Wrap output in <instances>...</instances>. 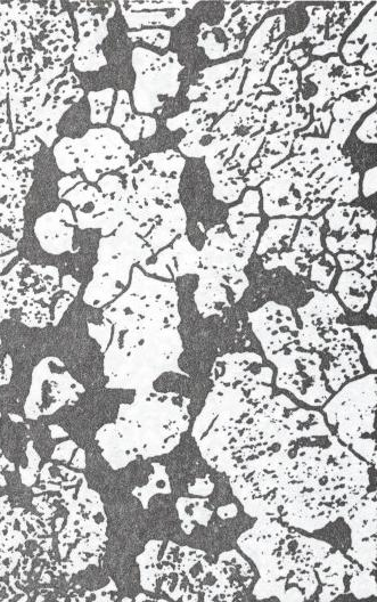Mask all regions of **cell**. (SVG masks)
Instances as JSON below:
<instances>
[{
	"label": "cell",
	"instance_id": "cell-1",
	"mask_svg": "<svg viewBox=\"0 0 377 602\" xmlns=\"http://www.w3.org/2000/svg\"><path fill=\"white\" fill-rule=\"evenodd\" d=\"M237 544L257 565L261 577L253 596L258 600L310 599L319 587L315 566L333 550V545L306 538L267 517L258 518Z\"/></svg>",
	"mask_w": 377,
	"mask_h": 602
},
{
	"label": "cell",
	"instance_id": "cell-2",
	"mask_svg": "<svg viewBox=\"0 0 377 602\" xmlns=\"http://www.w3.org/2000/svg\"><path fill=\"white\" fill-rule=\"evenodd\" d=\"M248 320L266 359L277 369L276 387L313 408H322L332 397L324 377V362L321 355L300 348L299 324L292 309L268 301L250 312Z\"/></svg>",
	"mask_w": 377,
	"mask_h": 602
},
{
	"label": "cell",
	"instance_id": "cell-3",
	"mask_svg": "<svg viewBox=\"0 0 377 602\" xmlns=\"http://www.w3.org/2000/svg\"><path fill=\"white\" fill-rule=\"evenodd\" d=\"M308 292L313 297L297 311L301 321L299 345L302 351L322 356L327 387L336 393L347 382L365 376L362 351L350 324L343 320L347 313L333 292Z\"/></svg>",
	"mask_w": 377,
	"mask_h": 602
},
{
	"label": "cell",
	"instance_id": "cell-4",
	"mask_svg": "<svg viewBox=\"0 0 377 602\" xmlns=\"http://www.w3.org/2000/svg\"><path fill=\"white\" fill-rule=\"evenodd\" d=\"M191 400L178 393H160L155 388L136 392L135 401L121 404L116 425L133 460L168 454L190 427Z\"/></svg>",
	"mask_w": 377,
	"mask_h": 602
},
{
	"label": "cell",
	"instance_id": "cell-5",
	"mask_svg": "<svg viewBox=\"0 0 377 602\" xmlns=\"http://www.w3.org/2000/svg\"><path fill=\"white\" fill-rule=\"evenodd\" d=\"M252 252L242 248L226 224H218L206 232V241L200 250L199 287L195 304L203 319L223 316L226 309L239 303L250 281L244 270Z\"/></svg>",
	"mask_w": 377,
	"mask_h": 602
},
{
	"label": "cell",
	"instance_id": "cell-6",
	"mask_svg": "<svg viewBox=\"0 0 377 602\" xmlns=\"http://www.w3.org/2000/svg\"><path fill=\"white\" fill-rule=\"evenodd\" d=\"M178 292L174 282L147 276L134 266L130 286L104 312L116 330H162L178 328Z\"/></svg>",
	"mask_w": 377,
	"mask_h": 602
},
{
	"label": "cell",
	"instance_id": "cell-7",
	"mask_svg": "<svg viewBox=\"0 0 377 602\" xmlns=\"http://www.w3.org/2000/svg\"><path fill=\"white\" fill-rule=\"evenodd\" d=\"M376 374L344 384L323 406L325 421L339 441L376 469Z\"/></svg>",
	"mask_w": 377,
	"mask_h": 602
},
{
	"label": "cell",
	"instance_id": "cell-8",
	"mask_svg": "<svg viewBox=\"0 0 377 602\" xmlns=\"http://www.w3.org/2000/svg\"><path fill=\"white\" fill-rule=\"evenodd\" d=\"M54 158L62 173L72 175L83 170L90 183L104 175L129 167L135 150L114 128H90L83 137H63L54 146Z\"/></svg>",
	"mask_w": 377,
	"mask_h": 602
},
{
	"label": "cell",
	"instance_id": "cell-9",
	"mask_svg": "<svg viewBox=\"0 0 377 602\" xmlns=\"http://www.w3.org/2000/svg\"><path fill=\"white\" fill-rule=\"evenodd\" d=\"M131 64L136 73L131 101L139 115H153L178 95L180 73L185 67L176 53L159 54L139 46L131 54Z\"/></svg>",
	"mask_w": 377,
	"mask_h": 602
},
{
	"label": "cell",
	"instance_id": "cell-10",
	"mask_svg": "<svg viewBox=\"0 0 377 602\" xmlns=\"http://www.w3.org/2000/svg\"><path fill=\"white\" fill-rule=\"evenodd\" d=\"M324 218L329 226L324 241L330 254L350 252L362 259L372 258L373 250L376 254V219L372 211L332 203Z\"/></svg>",
	"mask_w": 377,
	"mask_h": 602
},
{
	"label": "cell",
	"instance_id": "cell-11",
	"mask_svg": "<svg viewBox=\"0 0 377 602\" xmlns=\"http://www.w3.org/2000/svg\"><path fill=\"white\" fill-rule=\"evenodd\" d=\"M259 186L262 210L269 218L307 217L318 202V183L310 175L274 168Z\"/></svg>",
	"mask_w": 377,
	"mask_h": 602
},
{
	"label": "cell",
	"instance_id": "cell-12",
	"mask_svg": "<svg viewBox=\"0 0 377 602\" xmlns=\"http://www.w3.org/2000/svg\"><path fill=\"white\" fill-rule=\"evenodd\" d=\"M325 218L319 215L315 218L302 217L299 227L289 251L280 254H266L262 256V266L265 270L272 271L278 267H285L293 275L308 278L311 263L324 254L322 229Z\"/></svg>",
	"mask_w": 377,
	"mask_h": 602
},
{
	"label": "cell",
	"instance_id": "cell-13",
	"mask_svg": "<svg viewBox=\"0 0 377 602\" xmlns=\"http://www.w3.org/2000/svg\"><path fill=\"white\" fill-rule=\"evenodd\" d=\"M351 530L347 557L368 572L376 571V491L366 493L342 517Z\"/></svg>",
	"mask_w": 377,
	"mask_h": 602
},
{
	"label": "cell",
	"instance_id": "cell-14",
	"mask_svg": "<svg viewBox=\"0 0 377 602\" xmlns=\"http://www.w3.org/2000/svg\"><path fill=\"white\" fill-rule=\"evenodd\" d=\"M116 5L105 14L90 11V8H78L75 18L79 30V43L73 52V65L80 72H96L108 64L101 46L109 35L108 21L116 13Z\"/></svg>",
	"mask_w": 377,
	"mask_h": 602
},
{
	"label": "cell",
	"instance_id": "cell-15",
	"mask_svg": "<svg viewBox=\"0 0 377 602\" xmlns=\"http://www.w3.org/2000/svg\"><path fill=\"white\" fill-rule=\"evenodd\" d=\"M122 15L129 29L168 27L174 28L185 19L188 8L198 3L190 2H120Z\"/></svg>",
	"mask_w": 377,
	"mask_h": 602
},
{
	"label": "cell",
	"instance_id": "cell-16",
	"mask_svg": "<svg viewBox=\"0 0 377 602\" xmlns=\"http://www.w3.org/2000/svg\"><path fill=\"white\" fill-rule=\"evenodd\" d=\"M261 223V193L258 190H248L239 205L228 209L226 226L229 234L252 254L260 238Z\"/></svg>",
	"mask_w": 377,
	"mask_h": 602
},
{
	"label": "cell",
	"instance_id": "cell-17",
	"mask_svg": "<svg viewBox=\"0 0 377 602\" xmlns=\"http://www.w3.org/2000/svg\"><path fill=\"white\" fill-rule=\"evenodd\" d=\"M76 218L65 203L52 213L39 217L35 224V235L47 254L60 256L72 250L75 235Z\"/></svg>",
	"mask_w": 377,
	"mask_h": 602
},
{
	"label": "cell",
	"instance_id": "cell-18",
	"mask_svg": "<svg viewBox=\"0 0 377 602\" xmlns=\"http://www.w3.org/2000/svg\"><path fill=\"white\" fill-rule=\"evenodd\" d=\"M376 104V87H368L360 89V97L354 101L349 97L341 96L339 100L332 104V117L335 119L332 122L329 133V141L343 149L352 129H354L364 113L375 107Z\"/></svg>",
	"mask_w": 377,
	"mask_h": 602
},
{
	"label": "cell",
	"instance_id": "cell-19",
	"mask_svg": "<svg viewBox=\"0 0 377 602\" xmlns=\"http://www.w3.org/2000/svg\"><path fill=\"white\" fill-rule=\"evenodd\" d=\"M295 137V133L286 128L266 135L258 157L251 162L249 172L244 177L247 187H258L276 166L288 159Z\"/></svg>",
	"mask_w": 377,
	"mask_h": 602
},
{
	"label": "cell",
	"instance_id": "cell-20",
	"mask_svg": "<svg viewBox=\"0 0 377 602\" xmlns=\"http://www.w3.org/2000/svg\"><path fill=\"white\" fill-rule=\"evenodd\" d=\"M376 12L377 5L363 16L358 27L344 43L341 55L342 59L349 65L362 62L364 67L376 72Z\"/></svg>",
	"mask_w": 377,
	"mask_h": 602
},
{
	"label": "cell",
	"instance_id": "cell-21",
	"mask_svg": "<svg viewBox=\"0 0 377 602\" xmlns=\"http://www.w3.org/2000/svg\"><path fill=\"white\" fill-rule=\"evenodd\" d=\"M247 71L243 65L226 84L204 95L206 100L192 102L188 111L208 118L209 116H223L225 112L235 110L237 105L242 102L241 89Z\"/></svg>",
	"mask_w": 377,
	"mask_h": 602
},
{
	"label": "cell",
	"instance_id": "cell-22",
	"mask_svg": "<svg viewBox=\"0 0 377 602\" xmlns=\"http://www.w3.org/2000/svg\"><path fill=\"white\" fill-rule=\"evenodd\" d=\"M376 281L358 270L342 271L335 286L336 298L352 313H362L370 303Z\"/></svg>",
	"mask_w": 377,
	"mask_h": 602
},
{
	"label": "cell",
	"instance_id": "cell-23",
	"mask_svg": "<svg viewBox=\"0 0 377 602\" xmlns=\"http://www.w3.org/2000/svg\"><path fill=\"white\" fill-rule=\"evenodd\" d=\"M187 215L182 202L162 211L161 221L144 238L154 255L170 246L180 235L186 234Z\"/></svg>",
	"mask_w": 377,
	"mask_h": 602
},
{
	"label": "cell",
	"instance_id": "cell-24",
	"mask_svg": "<svg viewBox=\"0 0 377 602\" xmlns=\"http://www.w3.org/2000/svg\"><path fill=\"white\" fill-rule=\"evenodd\" d=\"M298 225L299 218H270L267 229L259 238L256 255L262 257L266 254H280V252L289 251Z\"/></svg>",
	"mask_w": 377,
	"mask_h": 602
},
{
	"label": "cell",
	"instance_id": "cell-25",
	"mask_svg": "<svg viewBox=\"0 0 377 602\" xmlns=\"http://www.w3.org/2000/svg\"><path fill=\"white\" fill-rule=\"evenodd\" d=\"M243 65V59H237L204 69L200 72L199 80L196 81L195 85H191L190 91L187 92V99L194 102L199 97L213 91V89L223 86L229 79L235 76V73Z\"/></svg>",
	"mask_w": 377,
	"mask_h": 602
},
{
	"label": "cell",
	"instance_id": "cell-26",
	"mask_svg": "<svg viewBox=\"0 0 377 602\" xmlns=\"http://www.w3.org/2000/svg\"><path fill=\"white\" fill-rule=\"evenodd\" d=\"M265 122H257L256 125L243 135L242 141L237 146L234 156L226 162L228 169L239 168L241 174L245 177L249 172L251 162L256 159L265 142L266 133L264 132Z\"/></svg>",
	"mask_w": 377,
	"mask_h": 602
},
{
	"label": "cell",
	"instance_id": "cell-27",
	"mask_svg": "<svg viewBox=\"0 0 377 602\" xmlns=\"http://www.w3.org/2000/svg\"><path fill=\"white\" fill-rule=\"evenodd\" d=\"M286 18L284 14L269 16L252 35L247 51L243 55L244 63H248L266 48L284 35Z\"/></svg>",
	"mask_w": 377,
	"mask_h": 602
},
{
	"label": "cell",
	"instance_id": "cell-28",
	"mask_svg": "<svg viewBox=\"0 0 377 602\" xmlns=\"http://www.w3.org/2000/svg\"><path fill=\"white\" fill-rule=\"evenodd\" d=\"M298 76L299 71L293 67L288 55H285L283 63L276 65L273 76L270 78V84L280 92V96L285 102H292L297 99Z\"/></svg>",
	"mask_w": 377,
	"mask_h": 602
},
{
	"label": "cell",
	"instance_id": "cell-29",
	"mask_svg": "<svg viewBox=\"0 0 377 602\" xmlns=\"http://www.w3.org/2000/svg\"><path fill=\"white\" fill-rule=\"evenodd\" d=\"M209 503V500H192L180 498L177 501V509L179 517L182 519L183 531L190 535L195 527V524L208 526L209 519L212 516V509H203Z\"/></svg>",
	"mask_w": 377,
	"mask_h": 602
},
{
	"label": "cell",
	"instance_id": "cell-30",
	"mask_svg": "<svg viewBox=\"0 0 377 602\" xmlns=\"http://www.w3.org/2000/svg\"><path fill=\"white\" fill-rule=\"evenodd\" d=\"M338 272V263L330 252H324L311 263L309 278L316 284L318 290L330 291L332 282Z\"/></svg>",
	"mask_w": 377,
	"mask_h": 602
},
{
	"label": "cell",
	"instance_id": "cell-31",
	"mask_svg": "<svg viewBox=\"0 0 377 602\" xmlns=\"http://www.w3.org/2000/svg\"><path fill=\"white\" fill-rule=\"evenodd\" d=\"M114 88H106L100 92H89L87 95L90 107V122L93 125L108 124L114 105Z\"/></svg>",
	"mask_w": 377,
	"mask_h": 602
},
{
	"label": "cell",
	"instance_id": "cell-32",
	"mask_svg": "<svg viewBox=\"0 0 377 602\" xmlns=\"http://www.w3.org/2000/svg\"><path fill=\"white\" fill-rule=\"evenodd\" d=\"M154 474L150 475L149 484L144 487H136L133 494L142 502L144 509H149V501L154 494H170L171 487L166 468L160 463H153Z\"/></svg>",
	"mask_w": 377,
	"mask_h": 602
},
{
	"label": "cell",
	"instance_id": "cell-33",
	"mask_svg": "<svg viewBox=\"0 0 377 602\" xmlns=\"http://www.w3.org/2000/svg\"><path fill=\"white\" fill-rule=\"evenodd\" d=\"M121 129V135L127 142L134 143L141 140H147L152 137L158 130L157 120L151 116L136 115L126 122Z\"/></svg>",
	"mask_w": 377,
	"mask_h": 602
},
{
	"label": "cell",
	"instance_id": "cell-34",
	"mask_svg": "<svg viewBox=\"0 0 377 602\" xmlns=\"http://www.w3.org/2000/svg\"><path fill=\"white\" fill-rule=\"evenodd\" d=\"M127 36L133 43L142 42L158 47L159 50H166L170 45L171 31L161 28L142 29L129 31Z\"/></svg>",
	"mask_w": 377,
	"mask_h": 602
},
{
	"label": "cell",
	"instance_id": "cell-35",
	"mask_svg": "<svg viewBox=\"0 0 377 602\" xmlns=\"http://www.w3.org/2000/svg\"><path fill=\"white\" fill-rule=\"evenodd\" d=\"M350 330L354 336L359 337L360 343L363 346V353L366 357L367 365L373 371L377 370V352H376V335L377 330L366 327V325H350Z\"/></svg>",
	"mask_w": 377,
	"mask_h": 602
},
{
	"label": "cell",
	"instance_id": "cell-36",
	"mask_svg": "<svg viewBox=\"0 0 377 602\" xmlns=\"http://www.w3.org/2000/svg\"><path fill=\"white\" fill-rule=\"evenodd\" d=\"M133 101L125 89H121L117 95V101L114 103L110 125L113 128H122L126 122L134 115Z\"/></svg>",
	"mask_w": 377,
	"mask_h": 602
},
{
	"label": "cell",
	"instance_id": "cell-37",
	"mask_svg": "<svg viewBox=\"0 0 377 602\" xmlns=\"http://www.w3.org/2000/svg\"><path fill=\"white\" fill-rule=\"evenodd\" d=\"M377 112L373 111L368 115L362 125L356 130L357 140L365 144H376L377 133Z\"/></svg>",
	"mask_w": 377,
	"mask_h": 602
},
{
	"label": "cell",
	"instance_id": "cell-38",
	"mask_svg": "<svg viewBox=\"0 0 377 602\" xmlns=\"http://www.w3.org/2000/svg\"><path fill=\"white\" fill-rule=\"evenodd\" d=\"M377 168L372 167L366 170L363 182L360 183V192L363 193L366 199L373 197L377 191Z\"/></svg>",
	"mask_w": 377,
	"mask_h": 602
},
{
	"label": "cell",
	"instance_id": "cell-39",
	"mask_svg": "<svg viewBox=\"0 0 377 602\" xmlns=\"http://www.w3.org/2000/svg\"><path fill=\"white\" fill-rule=\"evenodd\" d=\"M12 140L10 125L7 121V103L4 102L0 105V148H6L12 143Z\"/></svg>",
	"mask_w": 377,
	"mask_h": 602
},
{
	"label": "cell",
	"instance_id": "cell-40",
	"mask_svg": "<svg viewBox=\"0 0 377 602\" xmlns=\"http://www.w3.org/2000/svg\"><path fill=\"white\" fill-rule=\"evenodd\" d=\"M335 259L341 271L357 270V267L362 265L364 260L355 254H350V252H340V254L336 255Z\"/></svg>",
	"mask_w": 377,
	"mask_h": 602
},
{
	"label": "cell",
	"instance_id": "cell-41",
	"mask_svg": "<svg viewBox=\"0 0 377 602\" xmlns=\"http://www.w3.org/2000/svg\"><path fill=\"white\" fill-rule=\"evenodd\" d=\"M342 39L343 37L339 36L330 40H325L323 44L317 45L313 48V51H311V55L325 56L327 54H338Z\"/></svg>",
	"mask_w": 377,
	"mask_h": 602
},
{
	"label": "cell",
	"instance_id": "cell-42",
	"mask_svg": "<svg viewBox=\"0 0 377 602\" xmlns=\"http://www.w3.org/2000/svg\"><path fill=\"white\" fill-rule=\"evenodd\" d=\"M77 449L78 446L75 442L65 441L55 447L52 459L69 463L71 461L73 452L77 451Z\"/></svg>",
	"mask_w": 377,
	"mask_h": 602
},
{
	"label": "cell",
	"instance_id": "cell-43",
	"mask_svg": "<svg viewBox=\"0 0 377 602\" xmlns=\"http://www.w3.org/2000/svg\"><path fill=\"white\" fill-rule=\"evenodd\" d=\"M286 55H288V59L291 61V63L297 65L299 69L305 68L309 61V54L305 50H302V48L290 51Z\"/></svg>",
	"mask_w": 377,
	"mask_h": 602
},
{
	"label": "cell",
	"instance_id": "cell-44",
	"mask_svg": "<svg viewBox=\"0 0 377 602\" xmlns=\"http://www.w3.org/2000/svg\"><path fill=\"white\" fill-rule=\"evenodd\" d=\"M376 264H377V257L374 256L373 258H366L363 260L362 265H360L359 268V272L363 273L364 275L368 276V278L373 279L374 281H376Z\"/></svg>",
	"mask_w": 377,
	"mask_h": 602
},
{
	"label": "cell",
	"instance_id": "cell-45",
	"mask_svg": "<svg viewBox=\"0 0 377 602\" xmlns=\"http://www.w3.org/2000/svg\"><path fill=\"white\" fill-rule=\"evenodd\" d=\"M86 452L83 449H77L76 457L71 461V467L76 469H86Z\"/></svg>",
	"mask_w": 377,
	"mask_h": 602
},
{
	"label": "cell",
	"instance_id": "cell-46",
	"mask_svg": "<svg viewBox=\"0 0 377 602\" xmlns=\"http://www.w3.org/2000/svg\"><path fill=\"white\" fill-rule=\"evenodd\" d=\"M376 297H377V291L375 288L373 295L370 299V303H368V305H370V306H368L367 311H366L367 315L374 317V319L376 317Z\"/></svg>",
	"mask_w": 377,
	"mask_h": 602
}]
</instances>
